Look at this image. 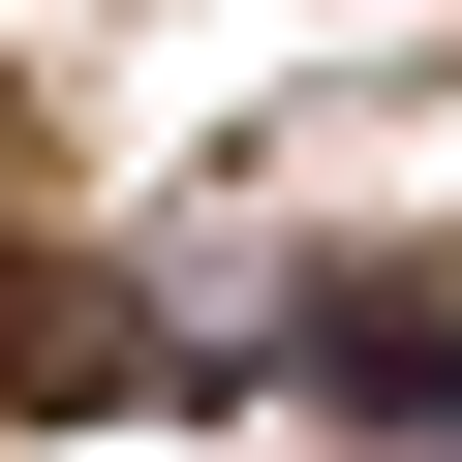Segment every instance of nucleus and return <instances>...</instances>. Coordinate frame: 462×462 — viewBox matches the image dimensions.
Instances as JSON below:
<instances>
[{"label":"nucleus","mask_w":462,"mask_h":462,"mask_svg":"<svg viewBox=\"0 0 462 462\" xmlns=\"http://www.w3.org/2000/svg\"><path fill=\"white\" fill-rule=\"evenodd\" d=\"M309 370H339V401H431V431H462V278H339V309H309Z\"/></svg>","instance_id":"f257e3e1"}]
</instances>
